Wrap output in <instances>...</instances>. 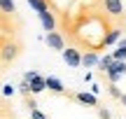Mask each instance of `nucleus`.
I'll list each match as a JSON object with an SVG mask.
<instances>
[{"label":"nucleus","mask_w":126,"mask_h":119,"mask_svg":"<svg viewBox=\"0 0 126 119\" xmlns=\"http://www.w3.org/2000/svg\"><path fill=\"white\" fill-rule=\"evenodd\" d=\"M12 93H14V87H12V84H5V87H2V96H12Z\"/></svg>","instance_id":"412c9836"},{"label":"nucleus","mask_w":126,"mask_h":119,"mask_svg":"<svg viewBox=\"0 0 126 119\" xmlns=\"http://www.w3.org/2000/svg\"><path fill=\"white\" fill-rule=\"evenodd\" d=\"M112 63H114L112 54H105L103 59H98V70H100V73H105V70H108V68H110Z\"/></svg>","instance_id":"4468645a"},{"label":"nucleus","mask_w":126,"mask_h":119,"mask_svg":"<svg viewBox=\"0 0 126 119\" xmlns=\"http://www.w3.org/2000/svg\"><path fill=\"white\" fill-rule=\"evenodd\" d=\"M23 79L28 82V89H31V96H37V93L45 91V77H42L37 70H28L26 75H23Z\"/></svg>","instance_id":"f03ea898"},{"label":"nucleus","mask_w":126,"mask_h":119,"mask_svg":"<svg viewBox=\"0 0 126 119\" xmlns=\"http://www.w3.org/2000/svg\"><path fill=\"white\" fill-rule=\"evenodd\" d=\"M28 5H31L33 9H35L37 14H42V12H47L49 9V5H47V0H26Z\"/></svg>","instance_id":"ddd939ff"},{"label":"nucleus","mask_w":126,"mask_h":119,"mask_svg":"<svg viewBox=\"0 0 126 119\" xmlns=\"http://www.w3.org/2000/svg\"><path fill=\"white\" fill-rule=\"evenodd\" d=\"M19 91L23 93V98H26V96H31V89H28V82H26V79H23V82L19 84Z\"/></svg>","instance_id":"a211bd4d"},{"label":"nucleus","mask_w":126,"mask_h":119,"mask_svg":"<svg viewBox=\"0 0 126 119\" xmlns=\"http://www.w3.org/2000/svg\"><path fill=\"white\" fill-rule=\"evenodd\" d=\"M5 105H7V103H2V101H0V112H2V110H7Z\"/></svg>","instance_id":"5701e85b"},{"label":"nucleus","mask_w":126,"mask_h":119,"mask_svg":"<svg viewBox=\"0 0 126 119\" xmlns=\"http://www.w3.org/2000/svg\"><path fill=\"white\" fill-rule=\"evenodd\" d=\"M61 54H63V61H65L70 68H79L82 65V54L75 49V47H68V49L61 51Z\"/></svg>","instance_id":"20e7f679"},{"label":"nucleus","mask_w":126,"mask_h":119,"mask_svg":"<svg viewBox=\"0 0 126 119\" xmlns=\"http://www.w3.org/2000/svg\"><path fill=\"white\" fill-rule=\"evenodd\" d=\"M45 87L49 89V91H54V93H61V96H68V91H65V87H63V82L59 77H45Z\"/></svg>","instance_id":"423d86ee"},{"label":"nucleus","mask_w":126,"mask_h":119,"mask_svg":"<svg viewBox=\"0 0 126 119\" xmlns=\"http://www.w3.org/2000/svg\"><path fill=\"white\" fill-rule=\"evenodd\" d=\"M96 110H98V117H100V119H110V110H108V107H100V105H98Z\"/></svg>","instance_id":"aec40b11"},{"label":"nucleus","mask_w":126,"mask_h":119,"mask_svg":"<svg viewBox=\"0 0 126 119\" xmlns=\"http://www.w3.org/2000/svg\"><path fill=\"white\" fill-rule=\"evenodd\" d=\"M108 91H110V96H112V98H122V91H119V89H117V84H112V82H110Z\"/></svg>","instance_id":"dca6fc26"},{"label":"nucleus","mask_w":126,"mask_h":119,"mask_svg":"<svg viewBox=\"0 0 126 119\" xmlns=\"http://www.w3.org/2000/svg\"><path fill=\"white\" fill-rule=\"evenodd\" d=\"M119 37H122V28H110V30L105 33V37H103V45L110 47V45H114V42H119Z\"/></svg>","instance_id":"1a4fd4ad"},{"label":"nucleus","mask_w":126,"mask_h":119,"mask_svg":"<svg viewBox=\"0 0 126 119\" xmlns=\"http://www.w3.org/2000/svg\"><path fill=\"white\" fill-rule=\"evenodd\" d=\"M31 119H49L42 110H31Z\"/></svg>","instance_id":"6ab92c4d"},{"label":"nucleus","mask_w":126,"mask_h":119,"mask_svg":"<svg viewBox=\"0 0 126 119\" xmlns=\"http://www.w3.org/2000/svg\"><path fill=\"white\" fill-rule=\"evenodd\" d=\"M0 12L7 14V16H16V5H14V0H0Z\"/></svg>","instance_id":"9d476101"},{"label":"nucleus","mask_w":126,"mask_h":119,"mask_svg":"<svg viewBox=\"0 0 126 119\" xmlns=\"http://www.w3.org/2000/svg\"><path fill=\"white\" fill-rule=\"evenodd\" d=\"M70 98H75L77 103H82V105L86 107H98V98L94 96V93H86V91H79V93H68Z\"/></svg>","instance_id":"39448f33"},{"label":"nucleus","mask_w":126,"mask_h":119,"mask_svg":"<svg viewBox=\"0 0 126 119\" xmlns=\"http://www.w3.org/2000/svg\"><path fill=\"white\" fill-rule=\"evenodd\" d=\"M119 101H122V105L126 107V93H122V98H119Z\"/></svg>","instance_id":"4be33fe9"},{"label":"nucleus","mask_w":126,"mask_h":119,"mask_svg":"<svg viewBox=\"0 0 126 119\" xmlns=\"http://www.w3.org/2000/svg\"><path fill=\"white\" fill-rule=\"evenodd\" d=\"M21 51H23V45L19 40H7L2 47H0V65H9V63H14V61L21 56Z\"/></svg>","instance_id":"f257e3e1"},{"label":"nucleus","mask_w":126,"mask_h":119,"mask_svg":"<svg viewBox=\"0 0 126 119\" xmlns=\"http://www.w3.org/2000/svg\"><path fill=\"white\" fill-rule=\"evenodd\" d=\"M112 59L114 61H126V47L124 45H117V49L112 51Z\"/></svg>","instance_id":"2eb2a0df"},{"label":"nucleus","mask_w":126,"mask_h":119,"mask_svg":"<svg viewBox=\"0 0 126 119\" xmlns=\"http://www.w3.org/2000/svg\"><path fill=\"white\" fill-rule=\"evenodd\" d=\"M105 73H117L119 77H124V75H126V61H114Z\"/></svg>","instance_id":"f8f14e48"},{"label":"nucleus","mask_w":126,"mask_h":119,"mask_svg":"<svg viewBox=\"0 0 126 119\" xmlns=\"http://www.w3.org/2000/svg\"><path fill=\"white\" fill-rule=\"evenodd\" d=\"M103 5H105V12H108L110 16H122L124 14L122 0H103Z\"/></svg>","instance_id":"0eeeda50"},{"label":"nucleus","mask_w":126,"mask_h":119,"mask_svg":"<svg viewBox=\"0 0 126 119\" xmlns=\"http://www.w3.org/2000/svg\"><path fill=\"white\" fill-rule=\"evenodd\" d=\"M26 107L28 110H37V101L33 96H26Z\"/></svg>","instance_id":"f3484780"},{"label":"nucleus","mask_w":126,"mask_h":119,"mask_svg":"<svg viewBox=\"0 0 126 119\" xmlns=\"http://www.w3.org/2000/svg\"><path fill=\"white\" fill-rule=\"evenodd\" d=\"M45 42H47V47H49V49H54V51H63V49H65V37H63L59 30L47 33Z\"/></svg>","instance_id":"7ed1b4c3"},{"label":"nucleus","mask_w":126,"mask_h":119,"mask_svg":"<svg viewBox=\"0 0 126 119\" xmlns=\"http://www.w3.org/2000/svg\"><path fill=\"white\" fill-rule=\"evenodd\" d=\"M98 59H100V56L96 54V51H86V54H82V65L94 68V65H98Z\"/></svg>","instance_id":"9b49d317"},{"label":"nucleus","mask_w":126,"mask_h":119,"mask_svg":"<svg viewBox=\"0 0 126 119\" xmlns=\"http://www.w3.org/2000/svg\"><path fill=\"white\" fill-rule=\"evenodd\" d=\"M40 16V21H42V28H45L47 33H51V30H56V16H54V12H42V14H37Z\"/></svg>","instance_id":"6e6552de"}]
</instances>
